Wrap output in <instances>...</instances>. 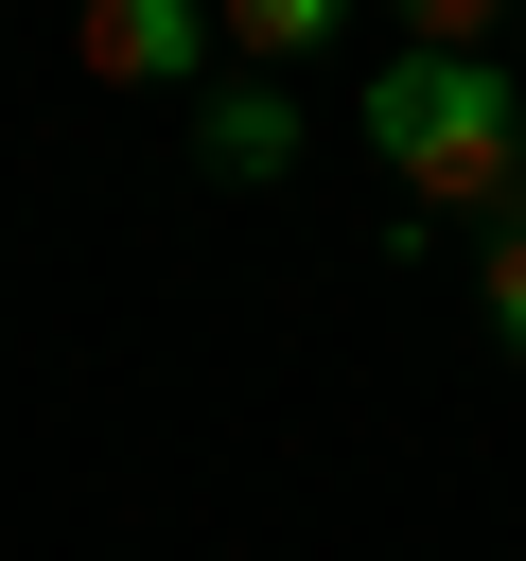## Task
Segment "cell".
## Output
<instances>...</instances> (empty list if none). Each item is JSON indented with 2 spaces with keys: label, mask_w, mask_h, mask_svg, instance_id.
<instances>
[{
  "label": "cell",
  "mask_w": 526,
  "mask_h": 561,
  "mask_svg": "<svg viewBox=\"0 0 526 561\" xmlns=\"http://www.w3.org/2000/svg\"><path fill=\"white\" fill-rule=\"evenodd\" d=\"M368 140H386V175H403V210H491L508 228V193H526V88L491 70V53H386L368 70Z\"/></svg>",
  "instance_id": "6da1fadb"
},
{
  "label": "cell",
  "mask_w": 526,
  "mask_h": 561,
  "mask_svg": "<svg viewBox=\"0 0 526 561\" xmlns=\"http://www.w3.org/2000/svg\"><path fill=\"white\" fill-rule=\"evenodd\" d=\"M70 53H88L105 88H193V70H210V18H193V0H88Z\"/></svg>",
  "instance_id": "7a4b0ae2"
},
{
  "label": "cell",
  "mask_w": 526,
  "mask_h": 561,
  "mask_svg": "<svg viewBox=\"0 0 526 561\" xmlns=\"http://www.w3.org/2000/svg\"><path fill=\"white\" fill-rule=\"evenodd\" d=\"M193 158H210L228 193H263V175L298 158V88H281V70H245V88H210V105H193Z\"/></svg>",
  "instance_id": "3957f363"
},
{
  "label": "cell",
  "mask_w": 526,
  "mask_h": 561,
  "mask_svg": "<svg viewBox=\"0 0 526 561\" xmlns=\"http://www.w3.org/2000/svg\"><path fill=\"white\" fill-rule=\"evenodd\" d=\"M473 316H491V351L526 368V228H491V245H473Z\"/></svg>",
  "instance_id": "277c9868"
},
{
  "label": "cell",
  "mask_w": 526,
  "mask_h": 561,
  "mask_svg": "<svg viewBox=\"0 0 526 561\" xmlns=\"http://www.w3.org/2000/svg\"><path fill=\"white\" fill-rule=\"evenodd\" d=\"M245 53H263V70H298V53H333V0H245Z\"/></svg>",
  "instance_id": "5b68a950"
},
{
  "label": "cell",
  "mask_w": 526,
  "mask_h": 561,
  "mask_svg": "<svg viewBox=\"0 0 526 561\" xmlns=\"http://www.w3.org/2000/svg\"><path fill=\"white\" fill-rule=\"evenodd\" d=\"M508 228H526V193H508Z\"/></svg>",
  "instance_id": "8992f818"
}]
</instances>
